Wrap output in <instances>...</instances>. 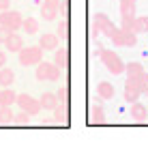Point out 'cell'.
Instances as JSON below:
<instances>
[{
	"mask_svg": "<svg viewBox=\"0 0 148 144\" xmlns=\"http://www.w3.org/2000/svg\"><path fill=\"white\" fill-rule=\"evenodd\" d=\"M114 30H116V26L112 24V19L105 13L92 15V19H90V34H92V37L95 34H105V37H110Z\"/></svg>",
	"mask_w": 148,
	"mask_h": 144,
	"instance_id": "1",
	"label": "cell"
},
{
	"mask_svg": "<svg viewBox=\"0 0 148 144\" xmlns=\"http://www.w3.org/2000/svg\"><path fill=\"white\" fill-rule=\"evenodd\" d=\"M99 58H101V63L105 65V69H108L110 73H114V75L125 73V63L120 60V56L116 54L114 50H105L103 48V52L99 54Z\"/></svg>",
	"mask_w": 148,
	"mask_h": 144,
	"instance_id": "2",
	"label": "cell"
},
{
	"mask_svg": "<svg viewBox=\"0 0 148 144\" xmlns=\"http://www.w3.org/2000/svg\"><path fill=\"white\" fill-rule=\"evenodd\" d=\"M17 54H19V65L22 67H32V65H39L41 60H43V48H41V45L22 48Z\"/></svg>",
	"mask_w": 148,
	"mask_h": 144,
	"instance_id": "3",
	"label": "cell"
},
{
	"mask_svg": "<svg viewBox=\"0 0 148 144\" xmlns=\"http://www.w3.org/2000/svg\"><path fill=\"white\" fill-rule=\"evenodd\" d=\"M60 67L56 65V63H43V60H41V63L37 65V80L39 82H58L60 80Z\"/></svg>",
	"mask_w": 148,
	"mask_h": 144,
	"instance_id": "4",
	"label": "cell"
},
{
	"mask_svg": "<svg viewBox=\"0 0 148 144\" xmlns=\"http://www.w3.org/2000/svg\"><path fill=\"white\" fill-rule=\"evenodd\" d=\"M110 41L116 45V48H133L137 43V37L133 30H122V28H116L114 32L110 34Z\"/></svg>",
	"mask_w": 148,
	"mask_h": 144,
	"instance_id": "5",
	"label": "cell"
},
{
	"mask_svg": "<svg viewBox=\"0 0 148 144\" xmlns=\"http://www.w3.org/2000/svg\"><path fill=\"white\" fill-rule=\"evenodd\" d=\"M22 22H24V15L19 11H2L0 13V26L9 28L11 32H15V30H22Z\"/></svg>",
	"mask_w": 148,
	"mask_h": 144,
	"instance_id": "6",
	"label": "cell"
},
{
	"mask_svg": "<svg viewBox=\"0 0 148 144\" xmlns=\"http://www.w3.org/2000/svg\"><path fill=\"white\" fill-rule=\"evenodd\" d=\"M17 105L22 107L24 112H28L30 116H37L43 107H41V101L39 99H34V97H30V95H17Z\"/></svg>",
	"mask_w": 148,
	"mask_h": 144,
	"instance_id": "7",
	"label": "cell"
},
{
	"mask_svg": "<svg viewBox=\"0 0 148 144\" xmlns=\"http://www.w3.org/2000/svg\"><path fill=\"white\" fill-rule=\"evenodd\" d=\"M54 123L58 127L69 125V103H58L54 107Z\"/></svg>",
	"mask_w": 148,
	"mask_h": 144,
	"instance_id": "8",
	"label": "cell"
},
{
	"mask_svg": "<svg viewBox=\"0 0 148 144\" xmlns=\"http://www.w3.org/2000/svg\"><path fill=\"white\" fill-rule=\"evenodd\" d=\"M39 45L43 50H58L60 48V37L56 32H45V34H41V39H39Z\"/></svg>",
	"mask_w": 148,
	"mask_h": 144,
	"instance_id": "9",
	"label": "cell"
},
{
	"mask_svg": "<svg viewBox=\"0 0 148 144\" xmlns=\"http://www.w3.org/2000/svg\"><path fill=\"white\" fill-rule=\"evenodd\" d=\"M105 121V110L101 103H92L90 105V112H88V123L90 125H101Z\"/></svg>",
	"mask_w": 148,
	"mask_h": 144,
	"instance_id": "10",
	"label": "cell"
},
{
	"mask_svg": "<svg viewBox=\"0 0 148 144\" xmlns=\"http://www.w3.org/2000/svg\"><path fill=\"white\" fill-rule=\"evenodd\" d=\"M114 95H116L114 84H110V82H99V84H97V97H99L101 101L114 99Z\"/></svg>",
	"mask_w": 148,
	"mask_h": 144,
	"instance_id": "11",
	"label": "cell"
},
{
	"mask_svg": "<svg viewBox=\"0 0 148 144\" xmlns=\"http://www.w3.org/2000/svg\"><path fill=\"white\" fill-rule=\"evenodd\" d=\"M4 48L9 50V52H19V50L24 48V37L17 32H11L9 34V39L4 41Z\"/></svg>",
	"mask_w": 148,
	"mask_h": 144,
	"instance_id": "12",
	"label": "cell"
},
{
	"mask_svg": "<svg viewBox=\"0 0 148 144\" xmlns=\"http://www.w3.org/2000/svg\"><path fill=\"white\" fill-rule=\"evenodd\" d=\"M54 63L60 67V69H67L69 63H71V54H69V48H58L54 54Z\"/></svg>",
	"mask_w": 148,
	"mask_h": 144,
	"instance_id": "13",
	"label": "cell"
},
{
	"mask_svg": "<svg viewBox=\"0 0 148 144\" xmlns=\"http://www.w3.org/2000/svg\"><path fill=\"white\" fill-rule=\"evenodd\" d=\"M129 116L133 118V121H137V123H142V121H146V116H148V110H146V105H142V103H131V107H129Z\"/></svg>",
	"mask_w": 148,
	"mask_h": 144,
	"instance_id": "14",
	"label": "cell"
},
{
	"mask_svg": "<svg viewBox=\"0 0 148 144\" xmlns=\"http://www.w3.org/2000/svg\"><path fill=\"white\" fill-rule=\"evenodd\" d=\"M39 101H41V107H43V110H52V112H54V107L60 103L58 97H56V92H43Z\"/></svg>",
	"mask_w": 148,
	"mask_h": 144,
	"instance_id": "15",
	"label": "cell"
},
{
	"mask_svg": "<svg viewBox=\"0 0 148 144\" xmlns=\"http://www.w3.org/2000/svg\"><path fill=\"white\" fill-rule=\"evenodd\" d=\"M15 101H17V95H15V90L11 86L0 88V105H13Z\"/></svg>",
	"mask_w": 148,
	"mask_h": 144,
	"instance_id": "16",
	"label": "cell"
},
{
	"mask_svg": "<svg viewBox=\"0 0 148 144\" xmlns=\"http://www.w3.org/2000/svg\"><path fill=\"white\" fill-rule=\"evenodd\" d=\"M13 82H15V73H13V69L0 67V86H2V88H7V86H11Z\"/></svg>",
	"mask_w": 148,
	"mask_h": 144,
	"instance_id": "17",
	"label": "cell"
},
{
	"mask_svg": "<svg viewBox=\"0 0 148 144\" xmlns=\"http://www.w3.org/2000/svg\"><path fill=\"white\" fill-rule=\"evenodd\" d=\"M22 30H24L26 34H37V32H39V19H34V17H24Z\"/></svg>",
	"mask_w": 148,
	"mask_h": 144,
	"instance_id": "18",
	"label": "cell"
},
{
	"mask_svg": "<svg viewBox=\"0 0 148 144\" xmlns=\"http://www.w3.org/2000/svg\"><path fill=\"white\" fill-rule=\"evenodd\" d=\"M56 34H58L60 41H64V43L69 41V17H62L58 22V26H56Z\"/></svg>",
	"mask_w": 148,
	"mask_h": 144,
	"instance_id": "19",
	"label": "cell"
},
{
	"mask_svg": "<svg viewBox=\"0 0 148 144\" xmlns=\"http://www.w3.org/2000/svg\"><path fill=\"white\" fill-rule=\"evenodd\" d=\"M135 7H137V0H120V15L135 17Z\"/></svg>",
	"mask_w": 148,
	"mask_h": 144,
	"instance_id": "20",
	"label": "cell"
},
{
	"mask_svg": "<svg viewBox=\"0 0 148 144\" xmlns=\"http://www.w3.org/2000/svg\"><path fill=\"white\" fill-rule=\"evenodd\" d=\"M140 97H142V90L140 88H133V86H127L125 84V101H127V103H135Z\"/></svg>",
	"mask_w": 148,
	"mask_h": 144,
	"instance_id": "21",
	"label": "cell"
},
{
	"mask_svg": "<svg viewBox=\"0 0 148 144\" xmlns=\"http://www.w3.org/2000/svg\"><path fill=\"white\" fill-rule=\"evenodd\" d=\"M13 110L11 105H0V125H11L13 123Z\"/></svg>",
	"mask_w": 148,
	"mask_h": 144,
	"instance_id": "22",
	"label": "cell"
},
{
	"mask_svg": "<svg viewBox=\"0 0 148 144\" xmlns=\"http://www.w3.org/2000/svg\"><path fill=\"white\" fill-rule=\"evenodd\" d=\"M133 32H135V34L148 32V15H140V17H135V26H133Z\"/></svg>",
	"mask_w": 148,
	"mask_h": 144,
	"instance_id": "23",
	"label": "cell"
},
{
	"mask_svg": "<svg viewBox=\"0 0 148 144\" xmlns=\"http://www.w3.org/2000/svg\"><path fill=\"white\" fill-rule=\"evenodd\" d=\"M58 9H52V7H45V4H41V17L45 19V22H52V19L58 17Z\"/></svg>",
	"mask_w": 148,
	"mask_h": 144,
	"instance_id": "24",
	"label": "cell"
},
{
	"mask_svg": "<svg viewBox=\"0 0 148 144\" xmlns=\"http://www.w3.org/2000/svg\"><path fill=\"white\" fill-rule=\"evenodd\" d=\"M125 73H127V78H129V75H142V73H146V71L140 63H129V65H125Z\"/></svg>",
	"mask_w": 148,
	"mask_h": 144,
	"instance_id": "25",
	"label": "cell"
},
{
	"mask_svg": "<svg viewBox=\"0 0 148 144\" xmlns=\"http://www.w3.org/2000/svg\"><path fill=\"white\" fill-rule=\"evenodd\" d=\"M13 125H17V127H28V125H30V114L22 110L19 114L13 116Z\"/></svg>",
	"mask_w": 148,
	"mask_h": 144,
	"instance_id": "26",
	"label": "cell"
},
{
	"mask_svg": "<svg viewBox=\"0 0 148 144\" xmlns=\"http://www.w3.org/2000/svg\"><path fill=\"white\" fill-rule=\"evenodd\" d=\"M144 78H146V73H142V75H129L125 84H127V86H133V88H140V90H142V86H144Z\"/></svg>",
	"mask_w": 148,
	"mask_h": 144,
	"instance_id": "27",
	"label": "cell"
},
{
	"mask_svg": "<svg viewBox=\"0 0 148 144\" xmlns=\"http://www.w3.org/2000/svg\"><path fill=\"white\" fill-rule=\"evenodd\" d=\"M56 97H58L60 103H69V84H62L58 90H56Z\"/></svg>",
	"mask_w": 148,
	"mask_h": 144,
	"instance_id": "28",
	"label": "cell"
},
{
	"mask_svg": "<svg viewBox=\"0 0 148 144\" xmlns=\"http://www.w3.org/2000/svg\"><path fill=\"white\" fill-rule=\"evenodd\" d=\"M135 26V17H131V15H120V28L122 30H133Z\"/></svg>",
	"mask_w": 148,
	"mask_h": 144,
	"instance_id": "29",
	"label": "cell"
},
{
	"mask_svg": "<svg viewBox=\"0 0 148 144\" xmlns=\"http://www.w3.org/2000/svg\"><path fill=\"white\" fill-rule=\"evenodd\" d=\"M9 34H11V30L4 28V26H0V43H2V45H4V41L9 39Z\"/></svg>",
	"mask_w": 148,
	"mask_h": 144,
	"instance_id": "30",
	"label": "cell"
},
{
	"mask_svg": "<svg viewBox=\"0 0 148 144\" xmlns=\"http://www.w3.org/2000/svg\"><path fill=\"white\" fill-rule=\"evenodd\" d=\"M60 13H62V17H67V13H69V0H62L60 2V9H58Z\"/></svg>",
	"mask_w": 148,
	"mask_h": 144,
	"instance_id": "31",
	"label": "cell"
},
{
	"mask_svg": "<svg viewBox=\"0 0 148 144\" xmlns=\"http://www.w3.org/2000/svg\"><path fill=\"white\" fill-rule=\"evenodd\" d=\"M11 9V0H0V11H9Z\"/></svg>",
	"mask_w": 148,
	"mask_h": 144,
	"instance_id": "32",
	"label": "cell"
},
{
	"mask_svg": "<svg viewBox=\"0 0 148 144\" xmlns=\"http://www.w3.org/2000/svg\"><path fill=\"white\" fill-rule=\"evenodd\" d=\"M41 125H43V127H52V125H56V123H54V118H52V121H49V118H43Z\"/></svg>",
	"mask_w": 148,
	"mask_h": 144,
	"instance_id": "33",
	"label": "cell"
},
{
	"mask_svg": "<svg viewBox=\"0 0 148 144\" xmlns=\"http://www.w3.org/2000/svg\"><path fill=\"white\" fill-rule=\"evenodd\" d=\"M142 95H148V75L144 78V86H142Z\"/></svg>",
	"mask_w": 148,
	"mask_h": 144,
	"instance_id": "34",
	"label": "cell"
},
{
	"mask_svg": "<svg viewBox=\"0 0 148 144\" xmlns=\"http://www.w3.org/2000/svg\"><path fill=\"white\" fill-rule=\"evenodd\" d=\"M7 65V52H0V67Z\"/></svg>",
	"mask_w": 148,
	"mask_h": 144,
	"instance_id": "35",
	"label": "cell"
}]
</instances>
